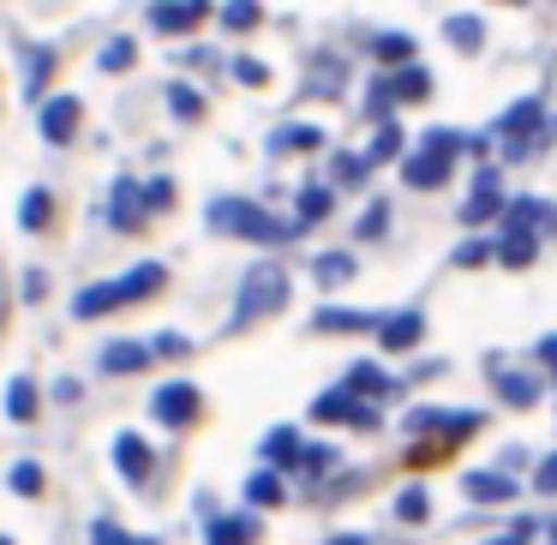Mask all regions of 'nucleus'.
Instances as JSON below:
<instances>
[{"label": "nucleus", "mask_w": 557, "mask_h": 545, "mask_svg": "<svg viewBox=\"0 0 557 545\" xmlns=\"http://www.w3.org/2000/svg\"><path fill=\"white\" fill-rule=\"evenodd\" d=\"M162 282H169V264L145 258V264H133L126 276L78 288V294H73V318H102V312H121V306H138V300H150V294H157Z\"/></svg>", "instance_id": "1"}, {"label": "nucleus", "mask_w": 557, "mask_h": 545, "mask_svg": "<svg viewBox=\"0 0 557 545\" xmlns=\"http://www.w3.org/2000/svg\"><path fill=\"white\" fill-rule=\"evenodd\" d=\"M210 228L216 234H234V240H258V246H282V240H300V222H282L270 216L264 205H252V198H216L210 205Z\"/></svg>", "instance_id": "2"}, {"label": "nucleus", "mask_w": 557, "mask_h": 545, "mask_svg": "<svg viewBox=\"0 0 557 545\" xmlns=\"http://www.w3.org/2000/svg\"><path fill=\"white\" fill-rule=\"evenodd\" d=\"M288 306V270L282 264H252L240 276V294H234V330L258 324V318L282 312Z\"/></svg>", "instance_id": "3"}, {"label": "nucleus", "mask_w": 557, "mask_h": 545, "mask_svg": "<svg viewBox=\"0 0 557 545\" xmlns=\"http://www.w3.org/2000/svg\"><path fill=\"white\" fill-rule=\"evenodd\" d=\"M456 157H461V138L449 133V126H432V133H425V145L401 162V181L420 186V193H432V186L449 181V162H456Z\"/></svg>", "instance_id": "4"}, {"label": "nucleus", "mask_w": 557, "mask_h": 545, "mask_svg": "<svg viewBox=\"0 0 557 545\" xmlns=\"http://www.w3.org/2000/svg\"><path fill=\"white\" fill-rule=\"evenodd\" d=\"M198 413H205V396H198V384H186V377H169V384H157V396H150V420H162L169 432H186Z\"/></svg>", "instance_id": "5"}, {"label": "nucleus", "mask_w": 557, "mask_h": 545, "mask_svg": "<svg viewBox=\"0 0 557 545\" xmlns=\"http://www.w3.org/2000/svg\"><path fill=\"white\" fill-rule=\"evenodd\" d=\"M312 420L354 425V432H372V425H377V408H372V401H354L348 389H330V396H318V401H312Z\"/></svg>", "instance_id": "6"}, {"label": "nucleus", "mask_w": 557, "mask_h": 545, "mask_svg": "<svg viewBox=\"0 0 557 545\" xmlns=\"http://www.w3.org/2000/svg\"><path fill=\"white\" fill-rule=\"evenodd\" d=\"M480 420L485 413H473V408H461V413H444V408H413L408 413V432H425V437H473L480 432Z\"/></svg>", "instance_id": "7"}, {"label": "nucleus", "mask_w": 557, "mask_h": 545, "mask_svg": "<svg viewBox=\"0 0 557 545\" xmlns=\"http://www.w3.org/2000/svg\"><path fill=\"white\" fill-rule=\"evenodd\" d=\"M145 216H150V210H145V186H138V181H114L109 186V228L114 234H138V228H145Z\"/></svg>", "instance_id": "8"}, {"label": "nucleus", "mask_w": 557, "mask_h": 545, "mask_svg": "<svg viewBox=\"0 0 557 545\" xmlns=\"http://www.w3.org/2000/svg\"><path fill=\"white\" fill-rule=\"evenodd\" d=\"M114 468H121V480L133 485V492H145L150 485V468H157V456H150V444L138 432H121L114 437Z\"/></svg>", "instance_id": "9"}, {"label": "nucleus", "mask_w": 557, "mask_h": 545, "mask_svg": "<svg viewBox=\"0 0 557 545\" xmlns=\"http://www.w3.org/2000/svg\"><path fill=\"white\" fill-rule=\"evenodd\" d=\"M205 13H210V0H157L150 7V30L157 37H186Z\"/></svg>", "instance_id": "10"}, {"label": "nucleus", "mask_w": 557, "mask_h": 545, "mask_svg": "<svg viewBox=\"0 0 557 545\" xmlns=\"http://www.w3.org/2000/svg\"><path fill=\"white\" fill-rule=\"evenodd\" d=\"M504 234H557V205H545V198L504 205Z\"/></svg>", "instance_id": "11"}, {"label": "nucleus", "mask_w": 557, "mask_h": 545, "mask_svg": "<svg viewBox=\"0 0 557 545\" xmlns=\"http://www.w3.org/2000/svg\"><path fill=\"white\" fill-rule=\"evenodd\" d=\"M78 121H85V102H78V97L42 102V138H49V145H73V138H78Z\"/></svg>", "instance_id": "12"}, {"label": "nucleus", "mask_w": 557, "mask_h": 545, "mask_svg": "<svg viewBox=\"0 0 557 545\" xmlns=\"http://www.w3.org/2000/svg\"><path fill=\"white\" fill-rule=\"evenodd\" d=\"M150 360H157V354H150V342H109V348L97 354V366L109 377H133V372H150Z\"/></svg>", "instance_id": "13"}, {"label": "nucleus", "mask_w": 557, "mask_h": 545, "mask_svg": "<svg viewBox=\"0 0 557 545\" xmlns=\"http://www.w3.org/2000/svg\"><path fill=\"white\" fill-rule=\"evenodd\" d=\"M540 126H545V109H540V97H528V102H516V109H509L504 121H497V133H504V145H509V150H521L533 133H540Z\"/></svg>", "instance_id": "14"}, {"label": "nucleus", "mask_w": 557, "mask_h": 545, "mask_svg": "<svg viewBox=\"0 0 557 545\" xmlns=\"http://www.w3.org/2000/svg\"><path fill=\"white\" fill-rule=\"evenodd\" d=\"M425 336V318L420 312H396V318H377V342H384V354H408L413 342Z\"/></svg>", "instance_id": "15"}, {"label": "nucleus", "mask_w": 557, "mask_h": 545, "mask_svg": "<svg viewBox=\"0 0 557 545\" xmlns=\"http://www.w3.org/2000/svg\"><path fill=\"white\" fill-rule=\"evenodd\" d=\"M492 216H504V193H497V174L485 169L480 186H473V198L461 205V222H468V228H480V222H492Z\"/></svg>", "instance_id": "16"}, {"label": "nucleus", "mask_w": 557, "mask_h": 545, "mask_svg": "<svg viewBox=\"0 0 557 545\" xmlns=\"http://www.w3.org/2000/svg\"><path fill=\"white\" fill-rule=\"evenodd\" d=\"M7 420L13 425H37V408H42V389H37V377H13V384H7Z\"/></svg>", "instance_id": "17"}, {"label": "nucleus", "mask_w": 557, "mask_h": 545, "mask_svg": "<svg viewBox=\"0 0 557 545\" xmlns=\"http://www.w3.org/2000/svg\"><path fill=\"white\" fill-rule=\"evenodd\" d=\"M461 492H468L473 504H509V497H516V480H509V473H497V468H480V473H468V480H461Z\"/></svg>", "instance_id": "18"}, {"label": "nucleus", "mask_w": 557, "mask_h": 545, "mask_svg": "<svg viewBox=\"0 0 557 545\" xmlns=\"http://www.w3.org/2000/svg\"><path fill=\"white\" fill-rule=\"evenodd\" d=\"M384 90H389V102H425V97H432V73H425L420 61L396 66V73L384 78Z\"/></svg>", "instance_id": "19"}, {"label": "nucleus", "mask_w": 557, "mask_h": 545, "mask_svg": "<svg viewBox=\"0 0 557 545\" xmlns=\"http://www.w3.org/2000/svg\"><path fill=\"white\" fill-rule=\"evenodd\" d=\"M258 540V516H216L205 528V545H252Z\"/></svg>", "instance_id": "20"}, {"label": "nucleus", "mask_w": 557, "mask_h": 545, "mask_svg": "<svg viewBox=\"0 0 557 545\" xmlns=\"http://www.w3.org/2000/svg\"><path fill=\"white\" fill-rule=\"evenodd\" d=\"M324 145V133L318 126H306V121H288V126H276L270 133V157H288V150H318Z\"/></svg>", "instance_id": "21"}, {"label": "nucleus", "mask_w": 557, "mask_h": 545, "mask_svg": "<svg viewBox=\"0 0 557 545\" xmlns=\"http://www.w3.org/2000/svg\"><path fill=\"white\" fill-rule=\"evenodd\" d=\"M342 389H348V396L354 401H377V396H389V377L384 372H377V366L372 360H360V366H348V377H342Z\"/></svg>", "instance_id": "22"}, {"label": "nucleus", "mask_w": 557, "mask_h": 545, "mask_svg": "<svg viewBox=\"0 0 557 545\" xmlns=\"http://www.w3.org/2000/svg\"><path fill=\"white\" fill-rule=\"evenodd\" d=\"M300 432H294V425H276V432L264 437V461L270 468H300Z\"/></svg>", "instance_id": "23"}, {"label": "nucleus", "mask_w": 557, "mask_h": 545, "mask_svg": "<svg viewBox=\"0 0 557 545\" xmlns=\"http://www.w3.org/2000/svg\"><path fill=\"white\" fill-rule=\"evenodd\" d=\"M49 216H54V198L42 193V186H30V193L18 198V228H25V234H42V228H49Z\"/></svg>", "instance_id": "24"}, {"label": "nucleus", "mask_w": 557, "mask_h": 545, "mask_svg": "<svg viewBox=\"0 0 557 545\" xmlns=\"http://www.w3.org/2000/svg\"><path fill=\"white\" fill-rule=\"evenodd\" d=\"M54 61H61L54 49H25V97H42V85H49Z\"/></svg>", "instance_id": "25"}, {"label": "nucleus", "mask_w": 557, "mask_h": 545, "mask_svg": "<svg viewBox=\"0 0 557 545\" xmlns=\"http://www.w3.org/2000/svg\"><path fill=\"white\" fill-rule=\"evenodd\" d=\"M312 324H318V330H330V336H348V330H366L372 318H366V312H348V306H318Z\"/></svg>", "instance_id": "26"}, {"label": "nucleus", "mask_w": 557, "mask_h": 545, "mask_svg": "<svg viewBox=\"0 0 557 545\" xmlns=\"http://www.w3.org/2000/svg\"><path fill=\"white\" fill-rule=\"evenodd\" d=\"M444 37L456 42L461 54H480V42H485V25H480L473 13H461V18H449V25H444Z\"/></svg>", "instance_id": "27"}, {"label": "nucleus", "mask_w": 557, "mask_h": 545, "mask_svg": "<svg viewBox=\"0 0 557 545\" xmlns=\"http://www.w3.org/2000/svg\"><path fill=\"white\" fill-rule=\"evenodd\" d=\"M133 61H138V42H133V37H109V42L97 49V66H102V73H126Z\"/></svg>", "instance_id": "28"}, {"label": "nucleus", "mask_w": 557, "mask_h": 545, "mask_svg": "<svg viewBox=\"0 0 557 545\" xmlns=\"http://www.w3.org/2000/svg\"><path fill=\"white\" fill-rule=\"evenodd\" d=\"M324 216H330V186H306L300 205H294V222H300V234L312 228V222H324Z\"/></svg>", "instance_id": "29"}, {"label": "nucleus", "mask_w": 557, "mask_h": 545, "mask_svg": "<svg viewBox=\"0 0 557 545\" xmlns=\"http://www.w3.org/2000/svg\"><path fill=\"white\" fill-rule=\"evenodd\" d=\"M312 276L324 282V288H342V282H354V258L348 252H318Z\"/></svg>", "instance_id": "30"}, {"label": "nucleus", "mask_w": 557, "mask_h": 545, "mask_svg": "<svg viewBox=\"0 0 557 545\" xmlns=\"http://www.w3.org/2000/svg\"><path fill=\"white\" fill-rule=\"evenodd\" d=\"M372 54L384 66H413V37H401V30H384V37L372 42Z\"/></svg>", "instance_id": "31"}, {"label": "nucleus", "mask_w": 557, "mask_h": 545, "mask_svg": "<svg viewBox=\"0 0 557 545\" xmlns=\"http://www.w3.org/2000/svg\"><path fill=\"white\" fill-rule=\"evenodd\" d=\"M497 396H504V401H516V408H533L540 384H533V377H521V372H497Z\"/></svg>", "instance_id": "32"}, {"label": "nucleus", "mask_w": 557, "mask_h": 545, "mask_svg": "<svg viewBox=\"0 0 557 545\" xmlns=\"http://www.w3.org/2000/svg\"><path fill=\"white\" fill-rule=\"evenodd\" d=\"M169 109H174V121H205V97L193 85H169Z\"/></svg>", "instance_id": "33"}, {"label": "nucleus", "mask_w": 557, "mask_h": 545, "mask_svg": "<svg viewBox=\"0 0 557 545\" xmlns=\"http://www.w3.org/2000/svg\"><path fill=\"white\" fill-rule=\"evenodd\" d=\"M246 504L276 509L282 504V480H276V473H252V480H246Z\"/></svg>", "instance_id": "34"}, {"label": "nucleus", "mask_w": 557, "mask_h": 545, "mask_svg": "<svg viewBox=\"0 0 557 545\" xmlns=\"http://www.w3.org/2000/svg\"><path fill=\"white\" fill-rule=\"evenodd\" d=\"M366 174H372V169H366V157H354V150H336V162H330V181H336V186H360Z\"/></svg>", "instance_id": "35"}, {"label": "nucleus", "mask_w": 557, "mask_h": 545, "mask_svg": "<svg viewBox=\"0 0 557 545\" xmlns=\"http://www.w3.org/2000/svg\"><path fill=\"white\" fill-rule=\"evenodd\" d=\"M7 485H13L18 497H37V492H42V461H30V456H25V461H13Z\"/></svg>", "instance_id": "36"}, {"label": "nucleus", "mask_w": 557, "mask_h": 545, "mask_svg": "<svg viewBox=\"0 0 557 545\" xmlns=\"http://www.w3.org/2000/svg\"><path fill=\"white\" fill-rule=\"evenodd\" d=\"M389 157H401V126H377L372 150H366V169H377V162H389Z\"/></svg>", "instance_id": "37"}, {"label": "nucleus", "mask_w": 557, "mask_h": 545, "mask_svg": "<svg viewBox=\"0 0 557 545\" xmlns=\"http://www.w3.org/2000/svg\"><path fill=\"white\" fill-rule=\"evenodd\" d=\"M533 234H504V246H497V258H504L509 270H521V264H533Z\"/></svg>", "instance_id": "38"}, {"label": "nucleus", "mask_w": 557, "mask_h": 545, "mask_svg": "<svg viewBox=\"0 0 557 545\" xmlns=\"http://www.w3.org/2000/svg\"><path fill=\"white\" fill-rule=\"evenodd\" d=\"M425 509H432V497H425V485H408V492L396 497V516L408 521V528H420V521H425Z\"/></svg>", "instance_id": "39"}, {"label": "nucleus", "mask_w": 557, "mask_h": 545, "mask_svg": "<svg viewBox=\"0 0 557 545\" xmlns=\"http://www.w3.org/2000/svg\"><path fill=\"white\" fill-rule=\"evenodd\" d=\"M258 18H264L258 0H228V7H222V25H228V30H252Z\"/></svg>", "instance_id": "40"}, {"label": "nucleus", "mask_w": 557, "mask_h": 545, "mask_svg": "<svg viewBox=\"0 0 557 545\" xmlns=\"http://www.w3.org/2000/svg\"><path fill=\"white\" fill-rule=\"evenodd\" d=\"M384 222H389V205L377 198V205H366V210H360V222H354V234H360V240H377V234H384Z\"/></svg>", "instance_id": "41"}, {"label": "nucleus", "mask_w": 557, "mask_h": 545, "mask_svg": "<svg viewBox=\"0 0 557 545\" xmlns=\"http://www.w3.org/2000/svg\"><path fill=\"white\" fill-rule=\"evenodd\" d=\"M330 468H336V449H330V444L300 449V473H312V480H318V473H330Z\"/></svg>", "instance_id": "42"}, {"label": "nucleus", "mask_w": 557, "mask_h": 545, "mask_svg": "<svg viewBox=\"0 0 557 545\" xmlns=\"http://www.w3.org/2000/svg\"><path fill=\"white\" fill-rule=\"evenodd\" d=\"M90 545H133V540L121 533V521L102 516V521H90Z\"/></svg>", "instance_id": "43"}, {"label": "nucleus", "mask_w": 557, "mask_h": 545, "mask_svg": "<svg viewBox=\"0 0 557 545\" xmlns=\"http://www.w3.org/2000/svg\"><path fill=\"white\" fill-rule=\"evenodd\" d=\"M174 205V186L169 181H145V210H169Z\"/></svg>", "instance_id": "44"}, {"label": "nucleus", "mask_w": 557, "mask_h": 545, "mask_svg": "<svg viewBox=\"0 0 557 545\" xmlns=\"http://www.w3.org/2000/svg\"><path fill=\"white\" fill-rule=\"evenodd\" d=\"M234 78H240V85H264V61H246V54H240V61H234Z\"/></svg>", "instance_id": "45"}, {"label": "nucleus", "mask_w": 557, "mask_h": 545, "mask_svg": "<svg viewBox=\"0 0 557 545\" xmlns=\"http://www.w3.org/2000/svg\"><path fill=\"white\" fill-rule=\"evenodd\" d=\"M533 540V521H516L509 533H497V540H485V545H528Z\"/></svg>", "instance_id": "46"}, {"label": "nucleus", "mask_w": 557, "mask_h": 545, "mask_svg": "<svg viewBox=\"0 0 557 545\" xmlns=\"http://www.w3.org/2000/svg\"><path fill=\"white\" fill-rule=\"evenodd\" d=\"M456 258H461V264H485V258H492V246H485V240H468Z\"/></svg>", "instance_id": "47"}, {"label": "nucleus", "mask_w": 557, "mask_h": 545, "mask_svg": "<svg viewBox=\"0 0 557 545\" xmlns=\"http://www.w3.org/2000/svg\"><path fill=\"white\" fill-rule=\"evenodd\" d=\"M42 294H49V276H42V270H25V300H42Z\"/></svg>", "instance_id": "48"}, {"label": "nucleus", "mask_w": 557, "mask_h": 545, "mask_svg": "<svg viewBox=\"0 0 557 545\" xmlns=\"http://www.w3.org/2000/svg\"><path fill=\"white\" fill-rule=\"evenodd\" d=\"M533 485H540V492H557V456H545V468L533 473Z\"/></svg>", "instance_id": "49"}, {"label": "nucleus", "mask_w": 557, "mask_h": 545, "mask_svg": "<svg viewBox=\"0 0 557 545\" xmlns=\"http://www.w3.org/2000/svg\"><path fill=\"white\" fill-rule=\"evenodd\" d=\"M150 354H186V336H162V342H150Z\"/></svg>", "instance_id": "50"}, {"label": "nucleus", "mask_w": 557, "mask_h": 545, "mask_svg": "<svg viewBox=\"0 0 557 545\" xmlns=\"http://www.w3.org/2000/svg\"><path fill=\"white\" fill-rule=\"evenodd\" d=\"M330 545H372V540H366V533H336Z\"/></svg>", "instance_id": "51"}, {"label": "nucleus", "mask_w": 557, "mask_h": 545, "mask_svg": "<svg viewBox=\"0 0 557 545\" xmlns=\"http://www.w3.org/2000/svg\"><path fill=\"white\" fill-rule=\"evenodd\" d=\"M0 324H7V300H0Z\"/></svg>", "instance_id": "52"}, {"label": "nucleus", "mask_w": 557, "mask_h": 545, "mask_svg": "<svg viewBox=\"0 0 557 545\" xmlns=\"http://www.w3.org/2000/svg\"><path fill=\"white\" fill-rule=\"evenodd\" d=\"M133 545H157V540H133Z\"/></svg>", "instance_id": "53"}, {"label": "nucleus", "mask_w": 557, "mask_h": 545, "mask_svg": "<svg viewBox=\"0 0 557 545\" xmlns=\"http://www.w3.org/2000/svg\"><path fill=\"white\" fill-rule=\"evenodd\" d=\"M0 545H13V540H7V533H0Z\"/></svg>", "instance_id": "54"}, {"label": "nucleus", "mask_w": 557, "mask_h": 545, "mask_svg": "<svg viewBox=\"0 0 557 545\" xmlns=\"http://www.w3.org/2000/svg\"><path fill=\"white\" fill-rule=\"evenodd\" d=\"M509 7H521V0H509Z\"/></svg>", "instance_id": "55"}, {"label": "nucleus", "mask_w": 557, "mask_h": 545, "mask_svg": "<svg viewBox=\"0 0 557 545\" xmlns=\"http://www.w3.org/2000/svg\"><path fill=\"white\" fill-rule=\"evenodd\" d=\"M552 545H557V540H552Z\"/></svg>", "instance_id": "56"}]
</instances>
